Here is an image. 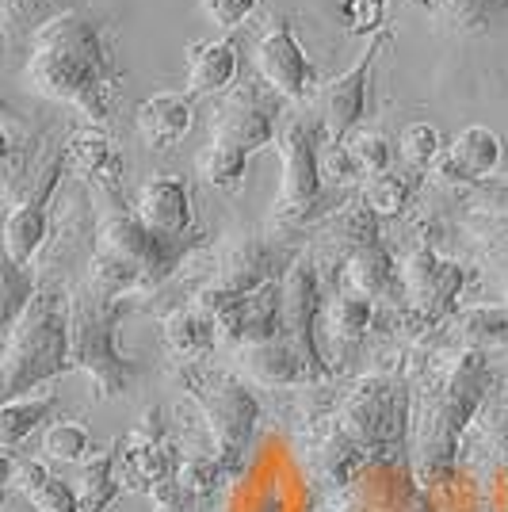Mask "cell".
I'll use <instances>...</instances> for the list:
<instances>
[{
  "mask_svg": "<svg viewBox=\"0 0 508 512\" xmlns=\"http://www.w3.org/2000/svg\"><path fill=\"white\" fill-rule=\"evenodd\" d=\"M421 4H424V8H432V12H436V8H444L447 0H421Z\"/></svg>",
  "mask_w": 508,
  "mask_h": 512,
  "instance_id": "c3c4849f",
  "label": "cell"
},
{
  "mask_svg": "<svg viewBox=\"0 0 508 512\" xmlns=\"http://www.w3.org/2000/svg\"><path fill=\"white\" fill-rule=\"evenodd\" d=\"M69 363L73 371H85L96 398H123L134 379L142 375V363L123 352V321L134 310L130 299H104L88 291L85 283L69 295Z\"/></svg>",
  "mask_w": 508,
  "mask_h": 512,
  "instance_id": "5b68a950",
  "label": "cell"
},
{
  "mask_svg": "<svg viewBox=\"0 0 508 512\" xmlns=\"http://www.w3.org/2000/svg\"><path fill=\"white\" fill-rule=\"evenodd\" d=\"M43 455L54 463H85L92 455V432L81 421H54L43 432Z\"/></svg>",
  "mask_w": 508,
  "mask_h": 512,
  "instance_id": "d590c367",
  "label": "cell"
},
{
  "mask_svg": "<svg viewBox=\"0 0 508 512\" xmlns=\"http://www.w3.org/2000/svg\"><path fill=\"white\" fill-rule=\"evenodd\" d=\"M340 276L348 283V291H356V295H363V299L371 302L386 299V295H402L398 264H394L390 249L382 245V237L344 256V272Z\"/></svg>",
  "mask_w": 508,
  "mask_h": 512,
  "instance_id": "cb8c5ba5",
  "label": "cell"
},
{
  "mask_svg": "<svg viewBox=\"0 0 508 512\" xmlns=\"http://www.w3.org/2000/svg\"><path fill=\"white\" fill-rule=\"evenodd\" d=\"M218 321V341L241 348V344L272 341L279 337V321H283V291L276 283H264L249 295H241L237 302H230L226 310L214 314Z\"/></svg>",
  "mask_w": 508,
  "mask_h": 512,
  "instance_id": "ac0fdd59",
  "label": "cell"
},
{
  "mask_svg": "<svg viewBox=\"0 0 508 512\" xmlns=\"http://www.w3.org/2000/svg\"><path fill=\"white\" fill-rule=\"evenodd\" d=\"M12 486L31 501L35 512H81L77 490L39 459H16L12 463Z\"/></svg>",
  "mask_w": 508,
  "mask_h": 512,
  "instance_id": "d4e9b609",
  "label": "cell"
},
{
  "mask_svg": "<svg viewBox=\"0 0 508 512\" xmlns=\"http://www.w3.org/2000/svg\"><path fill=\"white\" fill-rule=\"evenodd\" d=\"M505 12L508 0H447L444 8H436V20L451 35H486Z\"/></svg>",
  "mask_w": 508,
  "mask_h": 512,
  "instance_id": "d6a6232c",
  "label": "cell"
},
{
  "mask_svg": "<svg viewBox=\"0 0 508 512\" xmlns=\"http://www.w3.org/2000/svg\"><path fill=\"white\" fill-rule=\"evenodd\" d=\"M222 478H226V470L214 455H180V463H176V482L188 493H195L199 501L211 497Z\"/></svg>",
  "mask_w": 508,
  "mask_h": 512,
  "instance_id": "f35d334b",
  "label": "cell"
},
{
  "mask_svg": "<svg viewBox=\"0 0 508 512\" xmlns=\"http://www.w3.org/2000/svg\"><path fill=\"white\" fill-rule=\"evenodd\" d=\"M65 172L77 176L81 184H119L123 180V153L115 146V138L100 127L73 130L62 146Z\"/></svg>",
  "mask_w": 508,
  "mask_h": 512,
  "instance_id": "44dd1931",
  "label": "cell"
},
{
  "mask_svg": "<svg viewBox=\"0 0 508 512\" xmlns=\"http://www.w3.org/2000/svg\"><path fill=\"white\" fill-rule=\"evenodd\" d=\"M398 512H436V509H432V501H428V493L417 490V493H413V497H409V501H405L402 509H398Z\"/></svg>",
  "mask_w": 508,
  "mask_h": 512,
  "instance_id": "bcb514c9",
  "label": "cell"
},
{
  "mask_svg": "<svg viewBox=\"0 0 508 512\" xmlns=\"http://www.w3.org/2000/svg\"><path fill=\"white\" fill-rule=\"evenodd\" d=\"M497 386V371L489 352L455 348L451 360H436L413 390L409 436H413V482L421 493H432L455 478V463L470 425Z\"/></svg>",
  "mask_w": 508,
  "mask_h": 512,
  "instance_id": "7a4b0ae2",
  "label": "cell"
},
{
  "mask_svg": "<svg viewBox=\"0 0 508 512\" xmlns=\"http://www.w3.org/2000/svg\"><path fill=\"white\" fill-rule=\"evenodd\" d=\"M161 337H165V348H169L172 356L180 363H199L214 356L218 352V321L207 306H199V302H184V306H176L172 314H165L161 321Z\"/></svg>",
  "mask_w": 508,
  "mask_h": 512,
  "instance_id": "7402d4cb",
  "label": "cell"
},
{
  "mask_svg": "<svg viewBox=\"0 0 508 512\" xmlns=\"http://www.w3.org/2000/svg\"><path fill=\"white\" fill-rule=\"evenodd\" d=\"M123 493L119 482V440L104 451H92L81 463V486H77V505L81 512H107Z\"/></svg>",
  "mask_w": 508,
  "mask_h": 512,
  "instance_id": "83f0119b",
  "label": "cell"
},
{
  "mask_svg": "<svg viewBox=\"0 0 508 512\" xmlns=\"http://www.w3.org/2000/svg\"><path fill=\"white\" fill-rule=\"evenodd\" d=\"M321 180H333V184L360 180V169H356V161H352L344 142H325L321 146Z\"/></svg>",
  "mask_w": 508,
  "mask_h": 512,
  "instance_id": "7bdbcfd3",
  "label": "cell"
},
{
  "mask_svg": "<svg viewBox=\"0 0 508 512\" xmlns=\"http://www.w3.org/2000/svg\"><path fill=\"white\" fill-rule=\"evenodd\" d=\"M92 195H96V249L130 264L142 279L146 295H153L161 283H169L176 276V268L191 253L203 249L199 230L188 237H161L149 226H142V218L134 214V203L123 192V180L119 184H96Z\"/></svg>",
  "mask_w": 508,
  "mask_h": 512,
  "instance_id": "8992f818",
  "label": "cell"
},
{
  "mask_svg": "<svg viewBox=\"0 0 508 512\" xmlns=\"http://www.w3.org/2000/svg\"><path fill=\"white\" fill-rule=\"evenodd\" d=\"M249 157L241 146H230V142H211L207 153H199V172L203 180L218 188V192H237L245 184V172H249Z\"/></svg>",
  "mask_w": 508,
  "mask_h": 512,
  "instance_id": "836d02e7",
  "label": "cell"
},
{
  "mask_svg": "<svg viewBox=\"0 0 508 512\" xmlns=\"http://www.w3.org/2000/svg\"><path fill=\"white\" fill-rule=\"evenodd\" d=\"M279 134V96L268 85H241L214 115V142H230L245 153L272 146Z\"/></svg>",
  "mask_w": 508,
  "mask_h": 512,
  "instance_id": "9a60e30c",
  "label": "cell"
},
{
  "mask_svg": "<svg viewBox=\"0 0 508 512\" xmlns=\"http://www.w3.org/2000/svg\"><path fill=\"white\" fill-rule=\"evenodd\" d=\"M241 371L260 386H272V390H287V386H306L318 383V375L310 371V363L302 360L295 344L287 337H272V341H256L233 348Z\"/></svg>",
  "mask_w": 508,
  "mask_h": 512,
  "instance_id": "ffe728a7",
  "label": "cell"
},
{
  "mask_svg": "<svg viewBox=\"0 0 508 512\" xmlns=\"http://www.w3.org/2000/svg\"><path fill=\"white\" fill-rule=\"evenodd\" d=\"M35 291H39L35 276L20 264H12L0 249V341L8 337V329L16 325V318L23 314V306L31 302Z\"/></svg>",
  "mask_w": 508,
  "mask_h": 512,
  "instance_id": "e575fe53",
  "label": "cell"
},
{
  "mask_svg": "<svg viewBox=\"0 0 508 512\" xmlns=\"http://www.w3.org/2000/svg\"><path fill=\"white\" fill-rule=\"evenodd\" d=\"M398 153H402V161L413 172H432V165L444 153V138H440V130L432 127V123H409L402 130Z\"/></svg>",
  "mask_w": 508,
  "mask_h": 512,
  "instance_id": "8d00e7d4",
  "label": "cell"
},
{
  "mask_svg": "<svg viewBox=\"0 0 508 512\" xmlns=\"http://www.w3.org/2000/svg\"><path fill=\"white\" fill-rule=\"evenodd\" d=\"M176 463H180V455L169 444L161 409L149 406L127 440H119V482H123V490L149 493L161 478H169Z\"/></svg>",
  "mask_w": 508,
  "mask_h": 512,
  "instance_id": "2e32d148",
  "label": "cell"
},
{
  "mask_svg": "<svg viewBox=\"0 0 508 512\" xmlns=\"http://www.w3.org/2000/svg\"><path fill=\"white\" fill-rule=\"evenodd\" d=\"M344 146H348V153H352V161H356L360 176H367V180L390 169V157H394V150H390V138H386V134H379V130H360V134H348V138H344Z\"/></svg>",
  "mask_w": 508,
  "mask_h": 512,
  "instance_id": "74e56055",
  "label": "cell"
},
{
  "mask_svg": "<svg viewBox=\"0 0 508 512\" xmlns=\"http://www.w3.org/2000/svg\"><path fill=\"white\" fill-rule=\"evenodd\" d=\"M413 192H417V180H413V176H402V172L386 169L363 184L360 203L375 214L379 222H386V218H402Z\"/></svg>",
  "mask_w": 508,
  "mask_h": 512,
  "instance_id": "1f68e13d",
  "label": "cell"
},
{
  "mask_svg": "<svg viewBox=\"0 0 508 512\" xmlns=\"http://www.w3.org/2000/svg\"><path fill=\"white\" fill-rule=\"evenodd\" d=\"M463 199L478 218H508V180H482L463 188Z\"/></svg>",
  "mask_w": 508,
  "mask_h": 512,
  "instance_id": "60d3db41",
  "label": "cell"
},
{
  "mask_svg": "<svg viewBox=\"0 0 508 512\" xmlns=\"http://www.w3.org/2000/svg\"><path fill=\"white\" fill-rule=\"evenodd\" d=\"M375 321V302L356 295V291H344L321 306V337L337 348H352L363 341V333L371 329Z\"/></svg>",
  "mask_w": 508,
  "mask_h": 512,
  "instance_id": "4316f807",
  "label": "cell"
},
{
  "mask_svg": "<svg viewBox=\"0 0 508 512\" xmlns=\"http://www.w3.org/2000/svg\"><path fill=\"white\" fill-rule=\"evenodd\" d=\"M256 8H260V0H203L207 20H211L214 27H222V31L241 27V23L253 16Z\"/></svg>",
  "mask_w": 508,
  "mask_h": 512,
  "instance_id": "ee69618b",
  "label": "cell"
},
{
  "mask_svg": "<svg viewBox=\"0 0 508 512\" xmlns=\"http://www.w3.org/2000/svg\"><path fill=\"white\" fill-rule=\"evenodd\" d=\"M54 8H58V12H65V8H69V4H65V0H54Z\"/></svg>",
  "mask_w": 508,
  "mask_h": 512,
  "instance_id": "681fc988",
  "label": "cell"
},
{
  "mask_svg": "<svg viewBox=\"0 0 508 512\" xmlns=\"http://www.w3.org/2000/svg\"><path fill=\"white\" fill-rule=\"evenodd\" d=\"M340 20L352 35H379L382 16H386V0H340Z\"/></svg>",
  "mask_w": 508,
  "mask_h": 512,
  "instance_id": "b9f144b4",
  "label": "cell"
},
{
  "mask_svg": "<svg viewBox=\"0 0 508 512\" xmlns=\"http://www.w3.org/2000/svg\"><path fill=\"white\" fill-rule=\"evenodd\" d=\"M20 146L12 138V130L0 123V180H16L20 176Z\"/></svg>",
  "mask_w": 508,
  "mask_h": 512,
  "instance_id": "f6af8a7d",
  "label": "cell"
},
{
  "mask_svg": "<svg viewBox=\"0 0 508 512\" xmlns=\"http://www.w3.org/2000/svg\"><path fill=\"white\" fill-rule=\"evenodd\" d=\"M134 214L142 218L161 237H188L195 234V211H191V192L184 176L157 172L142 184V192L134 199Z\"/></svg>",
  "mask_w": 508,
  "mask_h": 512,
  "instance_id": "d6986e66",
  "label": "cell"
},
{
  "mask_svg": "<svg viewBox=\"0 0 508 512\" xmlns=\"http://www.w3.org/2000/svg\"><path fill=\"white\" fill-rule=\"evenodd\" d=\"M398 279H402V299L405 310H409V329L413 333H432L455 314L466 283H470V272L459 260H447V256L436 253L432 237H424L402 260Z\"/></svg>",
  "mask_w": 508,
  "mask_h": 512,
  "instance_id": "30bf717a",
  "label": "cell"
},
{
  "mask_svg": "<svg viewBox=\"0 0 508 512\" xmlns=\"http://www.w3.org/2000/svg\"><path fill=\"white\" fill-rule=\"evenodd\" d=\"M123 65L111 46V23L88 8H65L35 31L23 81L46 100L81 111L104 130L123 92Z\"/></svg>",
  "mask_w": 508,
  "mask_h": 512,
  "instance_id": "6da1fadb",
  "label": "cell"
},
{
  "mask_svg": "<svg viewBox=\"0 0 508 512\" xmlns=\"http://www.w3.org/2000/svg\"><path fill=\"white\" fill-rule=\"evenodd\" d=\"M253 62L264 85L272 88L279 100H310L321 85L318 65L310 62V54L302 50L287 20H279L264 39H256Z\"/></svg>",
  "mask_w": 508,
  "mask_h": 512,
  "instance_id": "5bb4252c",
  "label": "cell"
},
{
  "mask_svg": "<svg viewBox=\"0 0 508 512\" xmlns=\"http://www.w3.org/2000/svg\"><path fill=\"white\" fill-rule=\"evenodd\" d=\"M65 176L62 150H54L50 157L39 161V169L31 172V180L20 176V184H27V192L12 203V211L0 222V249L12 264L31 268V260L43 253L46 237H50V199L58 192V180Z\"/></svg>",
  "mask_w": 508,
  "mask_h": 512,
  "instance_id": "8fae6325",
  "label": "cell"
},
{
  "mask_svg": "<svg viewBox=\"0 0 508 512\" xmlns=\"http://www.w3.org/2000/svg\"><path fill=\"white\" fill-rule=\"evenodd\" d=\"M321 130L318 119H291L276 134V150L283 161L272 222L283 230H298L314 218H325V180H321Z\"/></svg>",
  "mask_w": 508,
  "mask_h": 512,
  "instance_id": "ba28073f",
  "label": "cell"
},
{
  "mask_svg": "<svg viewBox=\"0 0 508 512\" xmlns=\"http://www.w3.org/2000/svg\"><path fill=\"white\" fill-rule=\"evenodd\" d=\"M321 237H325V245H329L333 253H340V260H344L348 253H356L363 245L379 241L382 222L367 211L363 203H344V207H337V211H329L321 218Z\"/></svg>",
  "mask_w": 508,
  "mask_h": 512,
  "instance_id": "f1b7e54d",
  "label": "cell"
},
{
  "mask_svg": "<svg viewBox=\"0 0 508 512\" xmlns=\"http://www.w3.org/2000/svg\"><path fill=\"white\" fill-rule=\"evenodd\" d=\"M390 43V35L379 31L371 46L363 50L352 69H344L340 77L318 85V123L325 130V142H344L348 134H356V123L367 115V81H371V65L379 58V50Z\"/></svg>",
  "mask_w": 508,
  "mask_h": 512,
  "instance_id": "4fadbf2b",
  "label": "cell"
},
{
  "mask_svg": "<svg viewBox=\"0 0 508 512\" xmlns=\"http://www.w3.org/2000/svg\"><path fill=\"white\" fill-rule=\"evenodd\" d=\"M409 409L413 386L402 375H363L314 444L318 470L337 490H348L371 467L390 463L409 440Z\"/></svg>",
  "mask_w": 508,
  "mask_h": 512,
  "instance_id": "3957f363",
  "label": "cell"
},
{
  "mask_svg": "<svg viewBox=\"0 0 508 512\" xmlns=\"http://www.w3.org/2000/svg\"><path fill=\"white\" fill-rule=\"evenodd\" d=\"M73 371L69 363V302L54 287H39L0 344V402L35 394Z\"/></svg>",
  "mask_w": 508,
  "mask_h": 512,
  "instance_id": "277c9868",
  "label": "cell"
},
{
  "mask_svg": "<svg viewBox=\"0 0 508 512\" xmlns=\"http://www.w3.org/2000/svg\"><path fill=\"white\" fill-rule=\"evenodd\" d=\"M505 138L493 127H474L459 130L451 138V146H444L440 161L432 165V176L440 184H451V188H470V184H482V180H493L497 169L505 165Z\"/></svg>",
  "mask_w": 508,
  "mask_h": 512,
  "instance_id": "e0dca14e",
  "label": "cell"
},
{
  "mask_svg": "<svg viewBox=\"0 0 508 512\" xmlns=\"http://www.w3.org/2000/svg\"><path fill=\"white\" fill-rule=\"evenodd\" d=\"M478 249L489 272H497L508 287V218H489L486 226L478 222Z\"/></svg>",
  "mask_w": 508,
  "mask_h": 512,
  "instance_id": "ab89813d",
  "label": "cell"
},
{
  "mask_svg": "<svg viewBox=\"0 0 508 512\" xmlns=\"http://www.w3.org/2000/svg\"><path fill=\"white\" fill-rule=\"evenodd\" d=\"M191 123H195V111H191L188 96H180V92H153L149 100H142L138 119H134L149 150H172L176 142L188 138Z\"/></svg>",
  "mask_w": 508,
  "mask_h": 512,
  "instance_id": "603a6c76",
  "label": "cell"
},
{
  "mask_svg": "<svg viewBox=\"0 0 508 512\" xmlns=\"http://www.w3.org/2000/svg\"><path fill=\"white\" fill-rule=\"evenodd\" d=\"M455 337L463 348L478 352H497L508 348V302H482V306H466L455 314Z\"/></svg>",
  "mask_w": 508,
  "mask_h": 512,
  "instance_id": "4dcf8cb0",
  "label": "cell"
},
{
  "mask_svg": "<svg viewBox=\"0 0 508 512\" xmlns=\"http://www.w3.org/2000/svg\"><path fill=\"white\" fill-rule=\"evenodd\" d=\"M291 260H295V249L283 237L237 234L230 237V245L222 249V256L214 260L211 276L199 283V291L191 295V302H199L211 314H218V310H226L241 295H249V291L264 287V283L283 279V272L291 268Z\"/></svg>",
  "mask_w": 508,
  "mask_h": 512,
  "instance_id": "9c48e42d",
  "label": "cell"
},
{
  "mask_svg": "<svg viewBox=\"0 0 508 512\" xmlns=\"http://www.w3.org/2000/svg\"><path fill=\"white\" fill-rule=\"evenodd\" d=\"M237 77V46L230 39L188 46V92L191 96H218Z\"/></svg>",
  "mask_w": 508,
  "mask_h": 512,
  "instance_id": "484cf974",
  "label": "cell"
},
{
  "mask_svg": "<svg viewBox=\"0 0 508 512\" xmlns=\"http://www.w3.org/2000/svg\"><path fill=\"white\" fill-rule=\"evenodd\" d=\"M176 383L184 386V394L195 402V409L207 421V432H211L214 444L211 455L222 463L226 474H237L241 463H245V455H249L256 425H260L256 394L233 371L211 367L207 360L180 363L176 367Z\"/></svg>",
  "mask_w": 508,
  "mask_h": 512,
  "instance_id": "52a82bcc",
  "label": "cell"
},
{
  "mask_svg": "<svg viewBox=\"0 0 508 512\" xmlns=\"http://www.w3.org/2000/svg\"><path fill=\"white\" fill-rule=\"evenodd\" d=\"M54 409H58V394H50V390L0 402V451L12 455L31 432H39L43 421H50Z\"/></svg>",
  "mask_w": 508,
  "mask_h": 512,
  "instance_id": "f546056e",
  "label": "cell"
},
{
  "mask_svg": "<svg viewBox=\"0 0 508 512\" xmlns=\"http://www.w3.org/2000/svg\"><path fill=\"white\" fill-rule=\"evenodd\" d=\"M0 123H4V127H16V123H20V111L8 104L4 96H0Z\"/></svg>",
  "mask_w": 508,
  "mask_h": 512,
  "instance_id": "7dc6e473",
  "label": "cell"
},
{
  "mask_svg": "<svg viewBox=\"0 0 508 512\" xmlns=\"http://www.w3.org/2000/svg\"><path fill=\"white\" fill-rule=\"evenodd\" d=\"M283 291V321H279V337L295 344L302 360L310 363V371L325 383L333 375V367L325 363L321 352V306H325V291H321V272L314 256H295L291 268L279 279Z\"/></svg>",
  "mask_w": 508,
  "mask_h": 512,
  "instance_id": "7c38bea8",
  "label": "cell"
}]
</instances>
